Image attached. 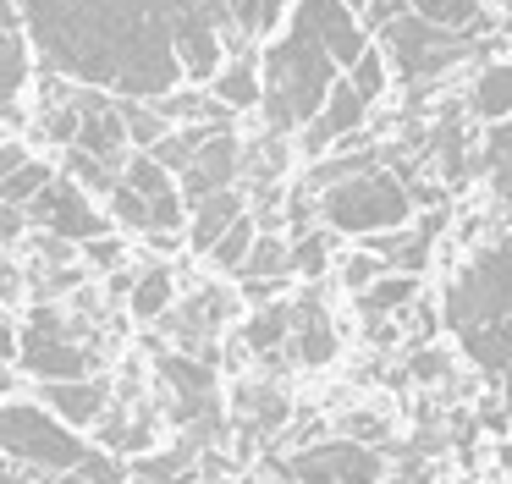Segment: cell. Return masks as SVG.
Masks as SVG:
<instances>
[{"label": "cell", "mask_w": 512, "mask_h": 484, "mask_svg": "<svg viewBox=\"0 0 512 484\" xmlns=\"http://www.w3.org/2000/svg\"><path fill=\"white\" fill-rule=\"evenodd\" d=\"M380 484H408V479H402V473H397V479H391V473H386V479H380Z\"/></svg>", "instance_id": "cell-35"}, {"label": "cell", "mask_w": 512, "mask_h": 484, "mask_svg": "<svg viewBox=\"0 0 512 484\" xmlns=\"http://www.w3.org/2000/svg\"><path fill=\"white\" fill-rule=\"evenodd\" d=\"M232 308H237L232 292H221V286H199V292L182 297V303L166 314V330H171L177 347H204L210 352V341L221 336V325L232 319Z\"/></svg>", "instance_id": "cell-12"}, {"label": "cell", "mask_w": 512, "mask_h": 484, "mask_svg": "<svg viewBox=\"0 0 512 484\" xmlns=\"http://www.w3.org/2000/svg\"><path fill=\"white\" fill-rule=\"evenodd\" d=\"M248 484H270V479H248Z\"/></svg>", "instance_id": "cell-36"}, {"label": "cell", "mask_w": 512, "mask_h": 484, "mask_svg": "<svg viewBox=\"0 0 512 484\" xmlns=\"http://www.w3.org/2000/svg\"><path fill=\"white\" fill-rule=\"evenodd\" d=\"M259 66H265V105H259L265 110V132H281V138L309 127L325 110L331 88L342 83L336 55L325 50L303 22H287V33H276V39L265 44Z\"/></svg>", "instance_id": "cell-2"}, {"label": "cell", "mask_w": 512, "mask_h": 484, "mask_svg": "<svg viewBox=\"0 0 512 484\" xmlns=\"http://www.w3.org/2000/svg\"><path fill=\"white\" fill-rule=\"evenodd\" d=\"M463 110H468V121H485V127L512 121V61L474 66V77L463 88Z\"/></svg>", "instance_id": "cell-15"}, {"label": "cell", "mask_w": 512, "mask_h": 484, "mask_svg": "<svg viewBox=\"0 0 512 484\" xmlns=\"http://www.w3.org/2000/svg\"><path fill=\"white\" fill-rule=\"evenodd\" d=\"M254 242H259V220H254V215H243L221 242H215L210 253H204V259H210L221 275H243V264H248V253H254Z\"/></svg>", "instance_id": "cell-26"}, {"label": "cell", "mask_w": 512, "mask_h": 484, "mask_svg": "<svg viewBox=\"0 0 512 484\" xmlns=\"http://www.w3.org/2000/svg\"><path fill=\"white\" fill-rule=\"evenodd\" d=\"M413 187L402 171H358L347 182L325 187L320 193V220L342 237H380V231H397V226H413Z\"/></svg>", "instance_id": "cell-4"}, {"label": "cell", "mask_w": 512, "mask_h": 484, "mask_svg": "<svg viewBox=\"0 0 512 484\" xmlns=\"http://www.w3.org/2000/svg\"><path fill=\"white\" fill-rule=\"evenodd\" d=\"M204 484H221V479H204Z\"/></svg>", "instance_id": "cell-37"}, {"label": "cell", "mask_w": 512, "mask_h": 484, "mask_svg": "<svg viewBox=\"0 0 512 484\" xmlns=\"http://www.w3.org/2000/svg\"><path fill=\"white\" fill-rule=\"evenodd\" d=\"M259 55H265V50L226 55L221 77L210 83V94L221 99L232 116H243V110H259V105H265V66H259Z\"/></svg>", "instance_id": "cell-16"}, {"label": "cell", "mask_w": 512, "mask_h": 484, "mask_svg": "<svg viewBox=\"0 0 512 484\" xmlns=\"http://www.w3.org/2000/svg\"><path fill=\"white\" fill-rule=\"evenodd\" d=\"M386 270H391V264L380 259V253H369V248H358V253H342V264H336V275H342V286H347L353 297H364V292H369V286H375Z\"/></svg>", "instance_id": "cell-30"}, {"label": "cell", "mask_w": 512, "mask_h": 484, "mask_svg": "<svg viewBox=\"0 0 512 484\" xmlns=\"http://www.w3.org/2000/svg\"><path fill=\"white\" fill-rule=\"evenodd\" d=\"M39 402L50 407L56 418H67L72 429H100L116 407V391L105 374H89V380H50L39 385Z\"/></svg>", "instance_id": "cell-11"}, {"label": "cell", "mask_w": 512, "mask_h": 484, "mask_svg": "<svg viewBox=\"0 0 512 484\" xmlns=\"http://www.w3.org/2000/svg\"><path fill=\"white\" fill-rule=\"evenodd\" d=\"M375 44L391 55L397 83L413 88V94H424V88L441 83L446 72H457V66H468V61H479V55H485V39L457 33V28H441V22L419 17L413 6H402L397 17L375 33Z\"/></svg>", "instance_id": "cell-3"}, {"label": "cell", "mask_w": 512, "mask_h": 484, "mask_svg": "<svg viewBox=\"0 0 512 484\" xmlns=\"http://www.w3.org/2000/svg\"><path fill=\"white\" fill-rule=\"evenodd\" d=\"M342 435H347V440H364V446H375V440L386 435V418H375V413H347V418H342Z\"/></svg>", "instance_id": "cell-33"}, {"label": "cell", "mask_w": 512, "mask_h": 484, "mask_svg": "<svg viewBox=\"0 0 512 484\" xmlns=\"http://www.w3.org/2000/svg\"><path fill=\"white\" fill-rule=\"evenodd\" d=\"M122 259H127V242L116 237H94L89 248H83V264H89V270H122Z\"/></svg>", "instance_id": "cell-32"}, {"label": "cell", "mask_w": 512, "mask_h": 484, "mask_svg": "<svg viewBox=\"0 0 512 484\" xmlns=\"http://www.w3.org/2000/svg\"><path fill=\"white\" fill-rule=\"evenodd\" d=\"M0 435H6V462H23V468L45 473V484L56 479V473H72L94 451L89 440H83V429H72L67 418H56L45 402H28V396H17V391H12V402H6Z\"/></svg>", "instance_id": "cell-5"}, {"label": "cell", "mask_w": 512, "mask_h": 484, "mask_svg": "<svg viewBox=\"0 0 512 484\" xmlns=\"http://www.w3.org/2000/svg\"><path fill=\"white\" fill-rule=\"evenodd\" d=\"M292 303H265V308H254L248 314V325H243V352H254V358H287V341H292Z\"/></svg>", "instance_id": "cell-18"}, {"label": "cell", "mask_w": 512, "mask_h": 484, "mask_svg": "<svg viewBox=\"0 0 512 484\" xmlns=\"http://www.w3.org/2000/svg\"><path fill=\"white\" fill-rule=\"evenodd\" d=\"M232 418L243 424L248 440H259V435H276V429L287 424L292 402H287V391H281L276 380H243L232 391Z\"/></svg>", "instance_id": "cell-14"}, {"label": "cell", "mask_w": 512, "mask_h": 484, "mask_svg": "<svg viewBox=\"0 0 512 484\" xmlns=\"http://www.w3.org/2000/svg\"><path fill=\"white\" fill-rule=\"evenodd\" d=\"M122 176H127V187H138V193L149 198V204H166V198H177V193H182L177 171H171V165H160L149 149H133V154H127Z\"/></svg>", "instance_id": "cell-22"}, {"label": "cell", "mask_w": 512, "mask_h": 484, "mask_svg": "<svg viewBox=\"0 0 512 484\" xmlns=\"http://www.w3.org/2000/svg\"><path fill=\"white\" fill-rule=\"evenodd\" d=\"M413 374H419V380H441V374H446V358H441L435 347H424L419 358H413Z\"/></svg>", "instance_id": "cell-34"}, {"label": "cell", "mask_w": 512, "mask_h": 484, "mask_svg": "<svg viewBox=\"0 0 512 484\" xmlns=\"http://www.w3.org/2000/svg\"><path fill=\"white\" fill-rule=\"evenodd\" d=\"M105 209H111L116 231H133V237H149V231H155V204H149L138 187H127V176H122V187L105 198Z\"/></svg>", "instance_id": "cell-27"}, {"label": "cell", "mask_w": 512, "mask_h": 484, "mask_svg": "<svg viewBox=\"0 0 512 484\" xmlns=\"http://www.w3.org/2000/svg\"><path fill=\"white\" fill-rule=\"evenodd\" d=\"M325 270H331V231L292 237V275H303V281H320Z\"/></svg>", "instance_id": "cell-29"}, {"label": "cell", "mask_w": 512, "mask_h": 484, "mask_svg": "<svg viewBox=\"0 0 512 484\" xmlns=\"http://www.w3.org/2000/svg\"><path fill=\"white\" fill-rule=\"evenodd\" d=\"M287 484H380L386 479V451L364 446V440H320V446H298L287 462H276Z\"/></svg>", "instance_id": "cell-6"}, {"label": "cell", "mask_w": 512, "mask_h": 484, "mask_svg": "<svg viewBox=\"0 0 512 484\" xmlns=\"http://www.w3.org/2000/svg\"><path fill=\"white\" fill-rule=\"evenodd\" d=\"M116 6L133 11L138 22H149L155 33H166V39H171V33H177V17L193 6V0H116Z\"/></svg>", "instance_id": "cell-31"}, {"label": "cell", "mask_w": 512, "mask_h": 484, "mask_svg": "<svg viewBox=\"0 0 512 484\" xmlns=\"http://www.w3.org/2000/svg\"><path fill=\"white\" fill-rule=\"evenodd\" d=\"M364 121H369V99L353 88V77H342V83L331 88V99H325V110L298 132V154L325 160V154H336L342 143H353L358 132H364Z\"/></svg>", "instance_id": "cell-9"}, {"label": "cell", "mask_w": 512, "mask_h": 484, "mask_svg": "<svg viewBox=\"0 0 512 484\" xmlns=\"http://www.w3.org/2000/svg\"><path fill=\"white\" fill-rule=\"evenodd\" d=\"M28 220H34L39 231H56V237L78 242V248H89L94 237H111L116 231L111 209H100V198L83 182H72V176H56V182L28 204Z\"/></svg>", "instance_id": "cell-7"}, {"label": "cell", "mask_w": 512, "mask_h": 484, "mask_svg": "<svg viewBox=\"0 0 512 484\" xmlns=\"http://www.w3.org/2000/svg\"><path fill=\"white\" fill-rule=\"evenodd\" d=\"M347 77H353V88L375 105V99H386V88H391V77H397V72H391V55L380 50V44H369V50L353 61V72H347Z\"/></svg>", "instance_id": "cell-28"}, {"label": "cell", "mask_w": 512, "mask_h": 484, "mask_svg": "<svg viewBox=\"0 0 512 484\" xmlns=\"http://www.w3.org/2000/svg\"><path fill=\"white\" fill-rule=\"evenodd\" d=\"M133 484H149V479H133Z\"/></svg>", "instance_id": "cell-38"}, {"label": "cell", "mask_w": 512, "mask_h": 484, "mask_svg": "<svg viewBox=\"0 0 512 484\" xmlns=\"http://www.w3.org/2000/svg\"><path fill=\"white\" fill-rule=\"evenodd\" d=\"M441 319L490 380H512V237L468 253V264L446 281Z\"/></svg>", "instance_id": "cell-1"}, {"label": "cell", "mask_w": 512, "mask_h": 484, "mask_svg": "<svg viewBox=\"0 0 512 484\" xmlns=\"http://www.w3.org/2000/svg\"><path fill=\"white\" fill-rule=\"evenodd\" d=\"M419 17H430V22H441V28H457V33H474V39H485V28L496 17H490V6L485 0H408Z\"/></svg>", "instance_id": "cell-21"}, {"label": "cell", "mask_w": 512, "mask_h": 484, "mask_svg": "<svg viewBox=\"0 0 512 484\" xmlns=\"http://www.w3.org/2000/svg\"><path fill=\"white\" fill-rule=\"evenodd\" d=\"M292 22H303V28H309L314 39L336 55V66H342V72H353V61L369 50V44H375L369 22L358 17L347 0H292Z\"/></svg>", "instance_id": "cell-8"}, {"label": "cell", "mask_w": 512, "mask_h": 484, "mask_svg": "<svg viewBox=\"0 0 512 484\" xmlns=\"http://www.w3.org/2000/svg\"><path fill=\"white\" fill-rule=\"evenodd\" d=\"M50 484H133V468L122 462V451L94 446L89 457L78 462V468H72V473H56Z\"/></svg>", "instance_id": "cell-25"}, {"label": "cell", "mask_w": 512, "mask_h": 484, "mask_svg": "<svg viewBox=\"0 0 512 484\" xmlns=\"http://www.w3.org/2000/svg\"><path fill=\"white\" fill-rule=\"evenodd\" d=\"M171 308H177V275L166 270V264H144L133 281V297H127V314L144 319V325H155V319H166Z\"/></svg>", "instance_id": "cell-19"}, {"label": "cell", "mask_w": 512, "mask_h": 484, "mask_svg": "<svg viewBox=\"0 0 512 484\" xmlns=\"http://www.w3.org/2000/svg\"><path fill=\"white\" fill-rule=\"evenodd\" d=\"M364 319H386V314H402V308L419 303V275H402V270H386L364 297H353Z\"/></svg>", "instance_id": "cell-20"}, {"label": "cell", "mask_w": 512, "mask_h": 484, "mask_svg": "<svg viewBox=\"0 0 512 484\" xmlns=\"http://www.w3.org/2000/svg\"><path fill=\"white\" fill-rule=\"evenodd\" d=\"M237 176H243V138L226 127L193 154V165L177 182H182V198H188V209H193L199 198H215V193H226V187H237Z\"/></svg>", "instance_id": "cell-10"}, {"label": "cell", "mask_w": 512, "mask_h": 484, "mask_svg": "<svg viewBox=\"0 0 512 484\" xmlns=\"http://www.w3.org/2000/svg\"><path fill=\"white\" fill-rule=\"evenodd\" d=\"M287 275H292V237L259 226V242H254V253H248L237 281H287Z\"/></svg>", "instance_id": "cell-23"}, {"label": "cell", "mask_w": 512, "mask_h": 484, "mask_svg": "<svg viewBox=\"0 0 512 484\" xmlns=\"http://www.w3.org/2000/svg\"><path fill=\"white\" fill-rule=\"evenodd\" d=\"M243 215H248V209H243V193H237V187H226V193H215V198H199V204H193V215H188L193 253H210Z\"/></svg>", "instance_id": "cell-17"}, {"label": "cell", "mask_w": 512, "mask_h": 484, "mask_svg": "<svg viewBox=\"0 0 512 484\" xmlns=\"http://www.w3.org/2000/svg\"><path fill=\"white\" fill-rule=\"evenodd\" d=\"M56 176H61V171L45 160V154H39V160H23L12 176H0V198H6V204H17V209H28L50 182H56Z\"/></svg>", "instance_id": "cell-24"}, {"label": "cell", "mask_w": 512, "mask_h": 484, "mask_svg": "<svg viewBox=\"0 0 512 484\" xmlns=\"http://www.w3.org/2000/svg\"><path fill=\"white\" fill-rule=\"evenodd\" d=\"M292 341H287V358L303 363V369H325V363L336 358V325L331 314H325L320 292H303L292 297Z\"/></svg>", "instance_id": "cell-13"}]
</instances>
